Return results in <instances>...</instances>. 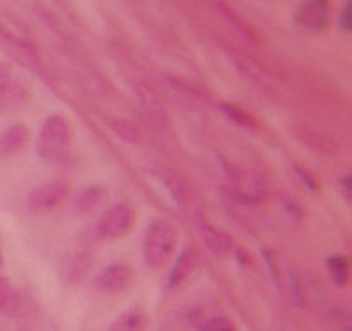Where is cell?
<instances>
[{
	"mask_svg": "<svg viewBox=\"0 0 352 331\" xmlns=\"http://www.w3.org/2000/svg\"><path fill=\"white\" fill-rule=\"evenodd\" d=\"M0 264H2V250H0Z\"/></svg>",
	"mask_w": 352,
	"mask_h": 331,
	"instance_id": "28",
	"label": "cell"
},
{
	"mask_svg": "<svg viewBox=\"0 0 352 331\" xmlns=\"http://www.w3.org/2000/svg\"><path fill=\"white\" fill-rule=\"evenodd\" d=\"M326 269L335 286H347L349 278H351V262H349L347 257L342 255V253H333L326 259Z\"/></svg>",
	"mask_w": 352,
	"mask_h": 331,
	"instance_id": "19",
	"label": "cell"
},
{
	"mask_svg": "<svg viewBox=\"0 0 352 331\" xmlns=\"http://www.w3.org/2000/svg\"><path fill=\"white\" fill-rule=\"evenodd\" d=\"M292 133L294 137L301 142L305 147L317 154H335L338 153V145L331 140L329 137L322 135V133L315 131V129L308 128L305 125L292 126Z\"/></svg>",
	"mask_w": 352,
	"mask_h": 331,
	"instance_id": "14",
	"label": "cell"
},
{
	"mask_svg": "<svg viewBox=\"0 0 352 331\" xmlns=\"http://www.w3.org/2000/svg\"><path fill=\"white\" fill-rule=\"evenodd\" d=\"M133 281V271L124 262H113L96 275L94 287L101 294L124 292Z\"/></svg>",
	"mask_w": 352,
	"mask_h": 331,
	"instance_id": "11",
	"label": "cell"
},
{
	"mask_svg": "<svg viewBox=\"0 0 352 331\" xmlns=\"http://www.w3.org/2000/svg\"><path fill=\"white\" fill-rule=\"evenodd\" d=\"M199 266V257L195 250L191 248L190 244L183 246V250L175 257L174 264L170 268L168 273V287H177L188 280L193 275V271Z\"/></svg>",
	"mask_w": 352,
	"mask_h": 331,
	"instance_id": "15",
	"label": "cell"
},
{
	"mask_svg": "<svg viewBox=\"0 0 352 331\" xmlns=\"http://www.w3.org/2000/svg\"><path fill=\"white\" fill-rule=\"evenodd\" d=\"M264 255V261L267 264L273 281L276 284L278 290L282 294L283 298L289 299V301L296 303V305H301L302 294H301V286H299L298 275L292 269L290 262L287 261L282 253L274 252V250H264L262 252Z\"/></svg>",
	"mask_w": 352,
	"mask_h": 331,
	"instance_id": "6",
	"label": "cell"
},
{
	"mask_svg": "<svg viewBox=\"0 0 352 331\" xmlns=\"http://www.w3.org/2000/svg\"><path fill=\"white\" fill-rule=\"evenodd\" d=\"M29 298L13 286L8 277H0V314L6 317H23L29 312Z\"/></svg>",
	"mask_w": 352,
	"mask_h": 331,
	"instance_id": "12",
	"label": "cell"
},
{
	"mask_svg": "<svg viewBox=\"0 0 352 331\" xmlns=\"http://www.w3.org/2000/svg\"><path fill=\"white\" fill-rule=\"evenodd\" d=\"M191 216H193V224H195L197 231H199L204 246H206L212 255L225 257L228 255V253H232L234 243L232 239H230V236H228L227 232L221 231V228L214 227V225L204 216V213L200 211V207L191 213Z\"/></svg>",
	"mask_w": 352,
	"mask_h": 331,
	"instance_id": "8",
	"label": "cell"
},
{
	"mask_svg": "<svg viewBox=\"0 0 352 331\" xmlns=\"http://www.w3.org/2000/svg\"><path fill=\"white\" fill-rule=\"evenodd\" d=\"M221 170L228 181V190L234 202L252 207L267 199L270 188L261 172L252 167L230 162L227 158H221Z\"/></svg>",
	"mask_w": 352,
	"mask_h": 331,
	"instance_id": "1",
	"label": "cell"
},
{
	"mask_svg": "<svg viewBox=\"0 0 352 331\" xmlns=\"http://www.w3.org/2000/svg\"><path fill=\"white\" fill-rule=\"evenodd\" d=\"M218 9H220L221 17L230 23V27H232L237 34H241V36L248 39V41H255V34H253V30L246 25V21H243V18L237 17L225 2H218Z\"/></svg>",
	"mask_w": 352,
	"mask_h": 331,
	"instance_id": "21",
	"label": "cell"
},
{
	"mask_svg": "<svg viewBox=\"0 0 352 331\" xmlns=\"http://www.w3.org/2000/svg\"><path fill=\"white\" fill-rule=\"evenodd\" d=\"M195 331H237V328L230 319L216 315V317L202 321V324Z\"/></svg>",
	"mask_w": 352,
	"mask_h": 331,
	"instance_id": "23",
	"label": "cell"
},
{
	"mask_svg": "<svg viewBox=\"0 0 352 331\" xmlns=\"http://www.w3.org/2000/svg\"><path fill=\"white\" fill-rule=\"evenodd\" d=\"M151 172L157 178V181L162 182L163 188L170 193L172 200L179 206V209L193 213L199 209L197 206V193L193 186L190 184L184 175H181L175 169L165 165V163H154L151 167Z\"/></svg>",
	"mask_w": 352,
	"mask_h": 331,
	"instance_id": "5",
	"label": "cell"
},
{
	"mask_svg": "<svg viewBox=\"0 0 352 331\" xmlns=\"http://www.w3.org/2000/svg\"><path fill=\"white\" fill-rule=\"evenodd\" d=\"M0 43H2L6 48H9V52H11L20 63H23L27 67L36 71L38 75H43L41 64H39V57L38 54H36V48H34L25 38H21L20 34H16L14 30L9 29L8 25H4L2 21H0Z\"/></svg>",
	"mask_w": 352,
	"mask_h": 331,
	"instance_id": "10",
	"label": "cell"
},
{
	"mask_svg": "<svg viewBox=\"0 0 352 331\" xmlns=\"http://www.w3.org/2000/svg\"><path fill=\"white\" fill-rule=\"evenodd\" d=\"M29 128L23 125H13L0 131V156H13L23 151L29 144Z\"/></svg>",
	"mask_w": 352,
	"mask_h": 331,
	"instance_id": "17",
	"label": "cell"
},
{
	"mask_svg": "<svg viewBox=\"0 0 352 331\" xmlns=\"http://www.w3.org/2000/svg\"><path fill=\"white\" fill-rule=\"evenodd\" d=\"M13 85V73L6 63H0V98Z\"/></svg>",
	"mask_w": 352,
	"mask_h": 331,
	"instance_id": "25",
	"label": "cell"
},
{
	"mask_svg": "<svg viewBox=\"0 0 352 331\" xmlns=\"http://www.w3.org/2000/svg\"><path fill=\"white\" fill-rule=\"evenodd\" d=\"M135 92H137V98L140 101V105L144 107L145 114L151 117V119L157 120L160 125H163L166 119H168V110L165 107V101L160 94H157L154 89H151L149 85L145 83H137L135 85Z\"/></svg>",
	"mask_w": 352,
	"mask_h": 331,
	"instance_id": "16",
	"label": "cell"
},
{
	"mask_svg": "<svg viewBox=\"0 0 352 331\" xmlns=\"http://www.w3.org/2000/svg\"><path fill=\"white\" fill-rule=\"evenodd\" d=\"M179 244V231L170 220L156 218L147 225L142 244V255L147 268H165Z\"/></svg>",
	"mask_w": 352,
	"mask_h": 331,
	"instance_id": "2",
	"label": "cell"
},
{
	"mask_svg": "<svg viewBox=\"0 0 352 331\" xmlns=\"http://www.w3.org/2000/svg\"><path fill=\"white\" fill-rule=\"evenodd\" d=\"M135 227V209L128 202H116L107 206L96 222V234L101 239H120Z\"/></svg>",
	"mask_w": 352,
	"mask_h": 331,
	"instance_id": "4",
	"label": "cell"
},
{
	"mask_svg": "<svg viewBox=\"0 0 352 331\" xmlns=\"http://www.w3.org/2000/svg\"><path fill=\"white\" fill-rule=\"evenodd\" d=\"M67 195H69V186L64 181H46L30 191L27 206L30 211L36 213L52 211L66 202Z\"/></svg>",
	"mask_w": 352,
	"mask_h": 331,
	"instance_id": "9",
	"label": "cell"
},
{
	"mask_svg": "<svg viewBox=\"0 0 352 331\" xmlns=\"http://www.w3.org/2000/svg\"><path fill=\"white\" fill-rule=\"evenodd\" d=\"M71 131L67 120L58 114L46 117L36 137V151L48 163L63 162L69 153Z\"/></svg>",
	"mask_w": 352,
	"mask_h": 331,
	"instance_id": "3",
	"label": "cell"
},
{
	"mask_svg": "<svg viewBox=\"0 0 352 331\" xmlns=\"http://www.w3.org/2000/svg\"><path fill=\"white\" fill-rule=\"evenodd\" d=\"M221 112L232 120L234 125L239 126V128L245 129H255L257 128V120L253 119V116H250L245 108L239 107V105L234 103H223L221 105Z\"/></svg>",
	"mask_w": 352,
	"mask_h": 331,
	"instance_id": "20",
	"label": "cell"
},
{
	"mask_svg": "<svg viewBox=\"0 0 352 331\" xmlns=\"http://www.w3.org/2000/svg\"><path fill=\"white\" fill-rule=\"evenodd\" d=\"M292 21L308 36L320 34L331 21V0H302L292 14Z\"/></svg>",
	"mask_w": 352,
	"mask_h": 331,
	"instance_id": "7",
	"label": "cell"
},
{
	"mask_svg": "<svg viewBox=\"0 0 352 331\" xmlns=\"http://www.w3.org/2000/svg\"><path fill=\"white\" fill-rule=\"evenodd\" d=\"M147 326V315L140 306H129L113 319L108 331H144Z\"/></svg>",
	"mask_w": 352,
	"mask_h": 331,
	"instance_id": "18",
	"label": "cell"
},
{
	"mask_svg": "<svg viewBox=\"0 0 352 331\" xmlns=\"http://www.w3.org/2000/svg\"><path fill=\"white\" fill-rule=\"evenodd\" d=\"M294 170H296V174H298L299 178H301V181H302V184H305V186L310 188V190H314V191L317 190V182H315L314 175L307 174V172H305V170H302V169H299V167H294Z\"/></svg>",
	"mask_w": 352,
	"mask_h": 331,
	"instance_id": "26",
	"label": "cell"
},
{
	"mask_svg": "<svg viewBox=\"0 0 352 331\" xmlns=\"http://www.w3.org/2000/svg\"><path fill=\"white\" fill-rule=\"evenodd\" d=\"M340 186H342V191H344V195L347 197V200H351V178L349 175H345V178L340 179Z\"/></svg>",
	"mask_w": 352,
	"mask_h": 331,
	"instance_id": "27",
	"label": "cell"
},
{
	"mask_svg": "<svg viewBox=\"0 0 352 331\" xmlns=\"http://www.w3.org/2000/svg\"><path fill=\"white\" fill-rule=\"evenodd\" d=\"M108 126L116 131V135L120 138V140L129 142V144H138V142H140V131H138V129L135 128L129 120L112 119V120H108Z\"/></svg>",
	"mask_w": 352,
	"mask_h": 331,
	"instance_id": "22",
	"label": "cell"
},
{
	"mask_svg": "<svg viewBox=\"0 0 352 331\" xmlns=\"http://www.w3.org/2000/svg\"><path fill=\"white\" fill-rule=\"evenodd\" d=\"M338 27L344 34H351L352 30V0H347L340 11L338 17Z\"/></svg>",
	"mask_w": 352,
	"mask_h": 331,
	"instance_id": "24",
	"label": "cell"
},
{
	"mask_svg": "<svg viewBox=\"0 0 352 331\" xmlns=\"http://www.w3.org/2000/svg\"><path fill=\"white\" fill-rule=\"evenodd\" d=\"M108 206V191L100 184H91L85 186L75 195L73 207L75 211L82 216H92L96 213L103 211Z\"/></svg>",
	"mask_w": 352,
	"mask_h": 331,
	"instance_id": "13",
	"label": "cell"
}]
</instances>
